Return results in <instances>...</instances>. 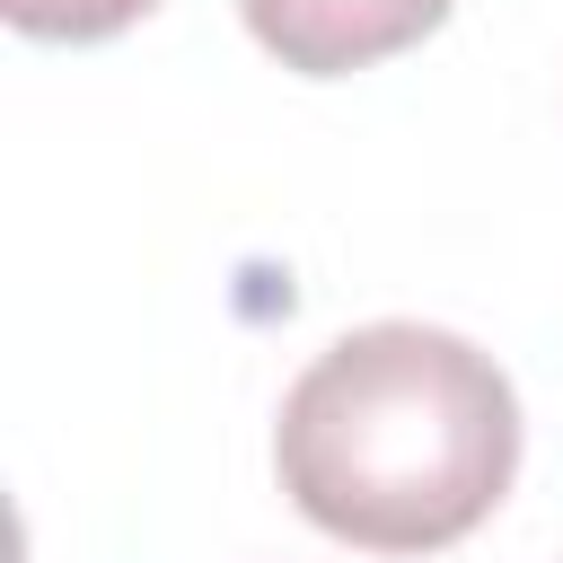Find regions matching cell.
Instances as JSON below:
<instances>
[{
	"mask_svg": "<svg viewBox=\"0 0 563 563\" xmlns=\"http://www.w3.org/2000/svg\"><path fill=\"white\" fill-rule=\"evenodd\" d=\"M282 493L343 545L431 554L493 519L519 466V396L449 325H361L282 396Z\"/></svg>",
	"mask_w": 563,
	"mask_h": 563,
	"instance_id": "6da1fadb",
	"label": "cell"
},
{
	"mask_svg": "<svg viewBox=\"0 0 563 563\" xmlns=\"http://www.w3.org/2000/svg\"><path fill=\"white\" fill-rule=\"evenodd\" d=\"M255 44L282 53V70H308V79H343V70H369L405 44H422L449 0H238Z\"/></svg>",
	"mask_w": 563,
	"mask_h": 563,
	"instance_id": "7a4b0ae2",
	"label": "cell"
},
{
	"mask_svg": "<svg viewBox=\"0 0 563 563\" xmlns=\"http://www.w3.org/2000/svg\"><path fill=\"white\" fill-rule=\"evenodd\" d=\"M18 35H53V44H97L132 18H150L158 0H0Z\"/></svg>",
	"mask_w": 563,
	"mask_h": 563,
	"instance_id": "3957f363",
	"label": "cell"
}]
</instances>
